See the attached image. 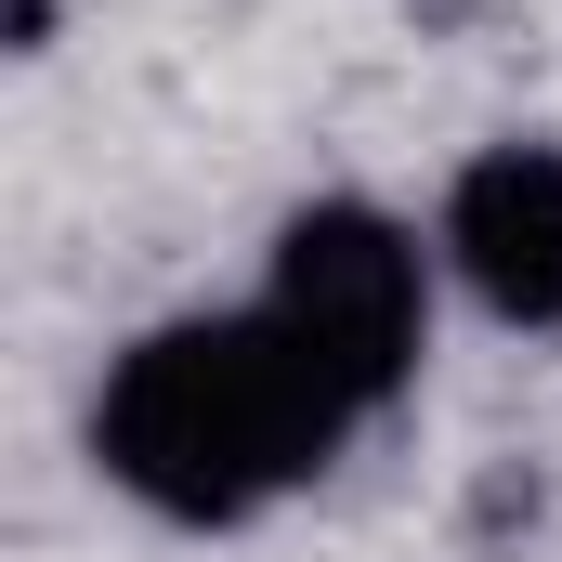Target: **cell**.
Masks as SVG:
<instances>
[{
  "mask_svg": "<svg viewBox=\"0 0 562 562\" xmlns=\"http://www.w3.org/2000/svg\"><path fill=\"white\" fill-rule=\"evenodd\" d=\"M276 340L340 393V406H380L406 367H419V249L380 223V210H301L276 249Z\"/></svg>",
  "mask_w": 562,
  "mask_h": 562,
  "instance_id": "7a4b0ae2",
  "label": "cell"
},
{
  "mask_svg": "<svg viewBox=\"0 0 562 562\" xmlns=\"http://www.w3.org/2000/svg\"><path fill=\"white\" fill-rule=\"evenodd\" d=\"M340 393L276 340V314L249 327H170L105 380V471L170 524H236L276 484H301L340 445Z\"/></svg>",
  "mask_w": 562,
  "mask_h": 562,
  "instance_id": "6da1fadb",
  "label": "cell"
},
{
  "mask_svg": "<svg viewBox=\"0 0 562 562\" xmlns=\"http://www.w3.org/2000/svg\"><path fill=\"white\" fill-rule=\"evenodd\" d=\"M445 249H458V276L484 288L510 327H562V157L550 144L471 157L458 210H445Z\"/></svg>",
  "mask_w": 562,
  "mask_h": 562,
  "instance_id": "3957f363",
  "label": "cell"
}]
</instances>
